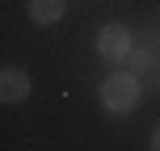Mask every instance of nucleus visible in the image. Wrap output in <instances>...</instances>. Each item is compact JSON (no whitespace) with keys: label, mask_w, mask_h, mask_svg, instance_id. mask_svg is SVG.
I'll list each match as a JSON object with an SVG mask.
<instances>
[{"label":"nucleus","mask_w":160,"mask_h":151,"mask_svg":"<svg viewBox=\"0 0 160 151\" xmlns=\"http://www.w3.org/2000/svg\"><path fill=\"white\" fill-rule=\"evenodd\" d=\"M63 13H68V0H30L25 4V17L34 25H59Z\"/></svg>","instance_id":"nucleus-4"},{"label":"nucleus","mask_w":160,"mask_h":151,"mask_svg":"<svg viewBox=\"0 0 160 151\" xmlns=\"http://www.w3.org/2000/svg\"><path fill=\"white\" fill-rule=\"evenodd\" d=\"M131 50H135V34H131L122 21L101 25V34H97V55H101V63H110V67H127Z\"/></svg>","instance_id":"nucleus-2"},{"label":"nucleus","mask_w":160,"mask_h":151,"mask_svg":"<svg viewBox=\"0 0 160 151\" xmlns=\"http://www.w3.org/2000/svg\"><path fill=\"white\" fill-rule=\"evenodd\" d=\"M101 109L105 113H135L139 105H143V76L131 72V67H114L110 76L101 80Z\"/></svg>","instance_id":"nucleus-1"},{"label":"nucleus","mask_w":160,"mask_h":151,"mask_svg":"<svg viewBox=\"0 0 160 151\" xmlns=\"http://www.w3.org/2000/svg\"><path fill=\"white\" fill-rule=\"evenodd\" d=\"M30 72H25V67H4V72H0V101L4 105H21L25 97H30Z\"/></svg>","instance_id":"nucleus-3"},{"label":"nucleus","mask_w":160,"mask_h":151,"mask_svg":"<svg viewBox=\"0 0 160 151\" xmlns=\"http://www.w3.org/2000/svg\"><path fill=\"white\" fill-rule=\"evenodd\" d=\"M152 151H160V126L152 130Z\"/></svg>","instance_id":"nucleus-5"}]
</instances>
